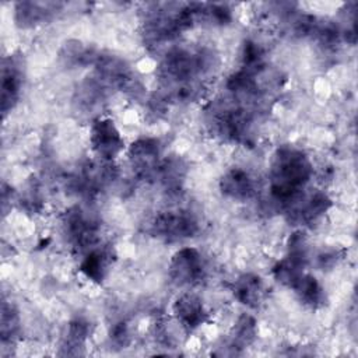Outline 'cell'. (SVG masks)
Returning a JSON list of instances; mask_svg holds the SVG:
<instances>
[{
    "instance_id": "3957f363",
    "label": "cell",
    "mask_w": 358,
    "mask_h": 358,
    "mask_svg": "<svg viewBox=\"0 0 358 358\" xmlns=\"http://www.w3.org/2000/svg\"><path fill=\"white\" fill-rule=\"evenodd\" d=\"M331 199L323 190H310L305 189L298 193L285 207L284 213L287 214L291 222L299 225H313L330 210Z\"/></svg>"
},
{
    "instance_id": "4fadbf2b",
    "label": "cell",
    "mask_w": 358,
    "mask_h": 358,
    "mask_svg": "<svg viewBox=\"0 0 358 358\" xmlns=\"http://www.w3.org/2000/svg\"><path fill=\"white\" fill-rule=\"evenodd\" d=\"M110 262H112L110 252L105 246L101 248L99 245L84 255L80 263V270L87 278L95 282H102L108 274Z\"/></svg>"
},
{
    "instance_id": "2e32d148",
    "label": "cell",
    "mask_w": 358,
    "mask_h": 358,
    "mask_svg": "<svg viewBox=\"0 0 358 358\" xmlns=\"http://www.w3.org/2000/svg\"><path fill=\"white\" fill-rule=\"evenodd\" d=\"M91 334V323L77 317L69 322L63 336L62 348L64 355H80L85 348V343Z\"/></svg>"
},
{
    "instance_id": "30bf717a",
    "label": "cell",
    "mask_w": 358,
    "mask_h": 358,
    "mask_svg": "<svg viewBox=\"0 0 358 358\" xmlns=\"http://www.w3.org/2000/svg\"><path fill=\"white\" fill-rule=\"evenodd\" d=\"M220 190L227 199L246 201L256 194V182L248 171L231 168L221 176Z\"/></svg>"
},
{
    "instance_id": "ffe728a7",
    "label": "cell",
    "mask_w": 358,
    "mask_h": 358,
    "mask_svg": "<svg viewBox=\"0 0 358 358\" xmlns=\"http://www.w3.org/2000/svg\"><path fill=\"white\" fill-rule=\"evenodd\" d=\"M18 203L28 213H39L43 206V197L41 192V186L36 180H31L25 185L24 190L20 194Z\"/></svg>"
},
{
    "instance_id": "8fae6325",
    "label": "cell",
    "mask_w": 358,
    "mask_h": 358,
    "mask_svg": "<svg viewBox=\"0 0 358 358\" xmlns=\"http://www.w3.org/2000/svg\"><path fill=\"white\" fill-rule=\"evenodd\" d=\"M234 298L242 305L256 309L266 295V287L263 280L253 273H243L231 284Z\"/></svg>"
},
{
    "instance_id": "ac0fdd59",
    "label": "cell",
    "mask_w": 358,
    "mask_h": 358,
    "mask_svg": "<svg viewBox=\"0 0 358 358\" xmlns=\"http://www.w3.org/2000/svg\"><path fill=\"white\" fill-rule=\"evenodd\" d=\"M257 337V322L252 315L242 313L229 331V348L235 352L248 348Z\"/></svg>"
},
{
    "instance_id": "44dd1931",
    "label": "cell",
    "mask_w": 358,
    "mask_h": 358,
    "mask_svg": "<svg viewBox=\"0 0 358 358\" xmlns=\"http://www.w3.org/2000/svg\"><path fill=\"white\" fill-rule=\"evenodd\" d=\"M343 259V255L340 250L336 249H323L316 256V264L320 270H331L334 268L338 262Z\"/></svg>"
},
{
    "instance_id": "e0dca14e",
    "label": "cell",
    "mask_w": 358,
    "mask_h": 358,
    "mask_svg": "<svg viewBox=\"0 0 358 358\" xmlns=\"http://www.w3.org/2000/svg\"><path fill=\"white\" fill-rule=\"evenodd\" d=\"M298 299L310 309L323 308L327 303V295L322 284L309 273H305L303 277L292 288Z\"/></svg>"
},
{
    "instance_id": "5b68a950",
    "label": "cell",
    "mask_w": 358,
    "mask_h": 358,
    "mask_svg": "<svg viewBox=\"0 0 358 358\" xmlns=\"http://www.w3.org/2000/svg\"><path fill=\"white\" fill-rule=\"evenodd\" d=\"M206 267L200 252L186 246L176 250L168 264V277L176 287H192L204 278Z\"/></svg>"
},
{
    "instance_id": "5bb4252c",
    "label": "cell",
    "mask_w": 358,
    "mask_h": 358,
    "mask_svg": "<svg viewBox=\"0 0 358 358\" xmlns=\"http://www.w3.org/2000/svg\"><path fill=\"white\" fill-rule=\"evenodd\" d=\"M187 176V164L183 158L173 155L164 159L158 168L157 178L161 185L169 192H178L182 189Z\"/></svg>"
},
{
    "instance_id": "9c48e42d",
    "label": "cell",
    "mask_w": 358,
    "mask_h": 358,
    "mask_svg": "<svg viewBox=\"0 0 358 358\" xmlns=\"http://www.w3.org/2000/svg\"><path fill=\"white\" fill-rule=\"evenodd\" d=\"M24 83L22 62L17 56L3 60L1 67V112L6 115L18 101Z\"/></svg>"
},
{
    "instance_id": "7c38bea8",
    "label": "cell",
    "mask_w": 358,
    "mask_h": 358,
    "mask_svg": "<svg viewBox=\"0 0 358 358\" xmlns=\"http://www.w3.org/2000/svg\"><path fill=\"white\" fill-rule=\"evenodd\" d=\"M59 3H39V1H20L15 4V22L20 28H32L49 20L52 14L60 7Z\"/></svg>"
},
{
    "instance_id": "277c9868",
    "label": "cell",
    "mask_w": 358,
    "mask_h": 358,
    "mask_svg": "<svg viewBox=\"0 0 358 358\" xmlns=\"http://www.w3.org/2000/svg\"><path fill=\"white\" fill-rule=\"evenodd\" d=\"M90 145L94 154L106 162H113L124 151V138L115 122L109 117L92 120L90 129Z\"/></svg>"
},
{
    "instance_id": "d6986e66",
    "label": "cell",
    "mask_w": 358,
    "mask_h": 358,
    "mask_svg": "<svg viewBox=\"0 0 358 358\" xmlns=\"http://www.w3.org/2000/svg\"><path fill=\"white\" fill-rule=\"evenodd\" d=\"M21 322L18 312L15 306L11 302L3 301L1 303V320H0V334H1V341H14L18 337L20 329H21Z\"/></svg>"
},
{
    "instance_id": "7a4b0ae2",
    "label": "cell",
    "mask_w": 358,
    "mask_h": 358,
    "mask_svg": "<svg viewBox=\"0 0 358 358\" xmlns=\"http://www.w3.org/2000/svg\"><path fill=\"white\" fill-rule=\"evenodd\" d=\"M199 222L185 210H166L157 214L151 222V232L165 242H180L194 236Z\"/></svg>"
},
{
    "instance_id": "52a82bcc",
    "label": "cell",
    "mask_w": 358,
    "mask_h": 358,
    "mask_svg": "<svg viewBox=\"0 0 358 358\" xmlns=\"http://www.w3.org/2000/svg\"><path fill=\"white\" fill-rule=\"evenodd\" d=\"M161 152L162 150L157 138L141 137L129 145L126 155L133 172L141 179H148L157 176L162 162Z\"/></svg>"
},
{
    "instance_id": "6da1fadb",
    "label": "cell",
    "mask_w": 358,
    "mask_h": 358,
    "mask_svg": "<svg viewBox=\"0 0 358 358\" xmlns=\"http://www.w3.org/2000/svg\"><path fill=\"white\" fill-rule=\"evenodd\" d=\"M313 175V165L306 152L295 145L278 147L270 161V197L282 210L301 193Z\"/></svg>"
},
{
    "instance_id": "ba28073f",
    "label": "cell",
    "mask_w": 358,
    "mask_h": 358,
    "mask_svg": "<svg viewBox=\"0 0 358 358\" xmlns=\"http://www.w3.org/2000/svg\"><path fill=\"white\" fill-rule=\"evenodd\" d=\"M172 315L186 333L199 329L208 317L203 299L193 292H183L173 301Z\"/></svg>"
},
{
    "instance_id": "8992f818",
    "label": "cell",
    "mask_w": 358,
    "mask_h": 358,
    "mask_svg": "<svg viewBox=\"0 0 358 358\" xmlns=\"http://www.w3.org/2000/svg\"><path fill=\"white\" fill-rule=\"evenodd\" d=\"M63 232L69 243L78 252L87 253L99 246L98 225L84 215L78 208L69 210L63 217Z\"/></svg>"
},
{
    "instance_id": "7402d4cb",
    "label": "cell",
    "mask_w": 358,
    "mask_h": 358,
    "mask_svg": "<svg viewBox=\"0 0 358 358\" xmlns=\"http://www.w3.org/2000/svg\"><path fill=\"white\" fill-rule=\"evenodd\" d=\"M110 343L115 344L116 347L124 348L130 343V330L126 322H117L113 324L109 333Z\"/></svg>"
},
{
    "instance_id": "9a60e30c",
    "label": "cell",
    "mask_w": 358,
    "mask_h": 358,
    "mask_svg": "<svg viewBox=\"0 0 358 358\" xmlns=\"http://www.w3.org/2000/svg\"><path fill=\"white\" fill-rule=\"evenodd\" d=\"M306 266H308V260H303L291 255H285L281 260H278L273 266L271 273H273V277L281 285L292 289L295 284L306 273Z\"/></svg>"
}]
</instances>
